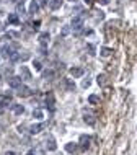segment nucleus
<instances>
[{
    "instance_id": "1",
    "label": "nucleus",
    "mask_w": 137,
    "mask_h": 155,
    "mask_svg": "<svg viewBox=\"0 0 137 155\" xmlns=\"http://www.w3.org/2000/svg\"><path fill=\"white\" fill-rule=\"evenodd\" d=\"M16 90H18L16 95H18V96H21V98H26V96L31 95V88L26 87V85H20V87H18Z\"/></svg>"
},
{
    "instance_id": "2",
    "label": "nucleus",
    "mask_w": 137,
    "mask_h": 155,
    "mask_svg": "<svg viewBox=\"0 0 137 155\" xmlns=\"http://www.w3.org/2000/svg\"><path fill=\"white\" fill-rule=\"evenodd\" d=\"M20 75L23 80H31V72H29V69L26 65H21L20 67Z\"/></svg>"
},
{
    "instance_id": "3",
    "label": "nucleus",
    "mask_w": 137,
    "mask_h": 155,
    "mask_svg": "<svg viewBox=\"0 0 137 155\" xmlns=\"http://www.w3.org/2000/svg\"><path fill=\"white\" fill-rule=\"evenodd\" d=\"M83 26V18L82 17H74L72 18V28L74 29H82Z\"/></svg>"
},
{
    "instance_id": "4",
    "label": "nucleus",
    "mask_w": 137,
    "mask_h": 155,
    "mask_svg": "<svg viewBox=\"0 0 137 155\" xmlns=\"http://www.w3.org/2000/svg\"><path fill=\"white\" fill-rule=\"evenodd\" d=\"M21 80H23L21 77H10L8 78V85H10L11 88H18L21 85Z\"/></svg>"
},
{
    "instance_id": "5",
    "label": "nucleus",
    "mask_w": 137,
    "mask_h": 155,
    "mask_svg": "<svg viewBox=\"0 0 137 155\" xmlns=\"http://www.w3.org/2000/svg\"><path fill=\"white\" fill-rule=\"evenodd\" d=\"M49 39H51L49 33H41V34H39V42H41L42 47H46L47 44H49Z\"/></svg>"
},
{
    "instance_id": "6",
    "label": "nucleus",
    "mask_w": 137,
    "mask_h": 155,
    "mask_svg": "<svg viewBox=\"0 0 137 155\" xmlns=\"http://www.w3.org/2000/svg\"><path fill=\"white\" fill-rule=\"evenodd\" d=\"M0 52H2V57H11V54H13V51H11V46H8V44H5V46H2V49H0Z\"/></svg>"
},
{
    "instance_id": "7",
    "label": "nucleus",
    "mask_w": 137,
    "mask_h": 155,
    "mask_svg": "<svg viewBox=\"0 0 137 155\" xmlns=\"http://www.w3.org/2000/svg\"><path fill=\"white\" fill-rule=\"evenodd\" d=\"M64 87H65L67 92H74L75 90V82L70 80V78H65V80H64Z\"/></svg>"
},
{
    "instance_id": "8",
    "label": "nucleus",
    "mask_w": 137,
    "mask_h": 155,
    "mask_svg": "<svg viewBox=\"0 0 137 155\" xmlns=\"http://www.w3.org/2000/svg\"><path fill=\"white\" fill-rule=\"evenodd\" d=\"M78 144H74V142H69V144L65 145V150L69 152V154H75V152H78Z\"/></svg>"
},
{
    "instance_id": "9",
    "label": "nucleus",
    "mask_w": 137,
    "mask_h": 155,
    "mask_svg": "<svg viewBox=\"0 0 137 155\" xmlns=\"http://www.w3.org/2000/svg\"><path fill=\"white\" fill-rule=\"evenodd\" d=\"M42 129H44V124H33V126H29V132L31 134H39Z\"/></svg>"
},
{
    "instance_id": "10",
    "label": "nucleus",
    "mask_w": 137,
    "mask_h": 155,
    "mask_svg": "<svg viewBox=\"0 0 137 155\" xmlns=\"http://www.w3.org/2000/svg\"><path fill=\"white\" fill-rule=\"evenodd\" d=\"M70 75H72L74 78L82 77V75H83V69H80V67H72V69H70Z\"/></svg>"
},
{
    "instance_id": "11",
    "label": "nucleus",
    "mask_w": 137,
    "mask_h": 155,
    "mask_svg": "<svg viewBox=\"0 0 137 155\" xmlns=\"http://www.w3.org/2000/svg\"><path fill=\"white\" fill-rule=\"evenodd\" d=\"M18 21H20V18H18L16 13H10L7 18V23L8 25H18Z\"/></svg>"
},
{
    "instance_id": "12",
    "label": "nucleus",
    "mask_w": 137,
    "mask_h": 155,
    "mask_svg": "<svg viewBox=\"0 0 137 155\" xmlns=\"http://www.w3.org/2000/svg\"><path fill=\"white\" fill-rule=\"evenodd\" d=\"M46 105L49 106V108H52V106L56 105V98H54V93H47V95H46Z\"/></svg>"
},
{
    "instance_id": "13",
    "label": "nucleus",
    "mask_w": 137,
    "mask_h": 155,
    "mask_svg": "<svg viewBox=\"0 0 137 155\" xmlns=\"http://www.w3.org/2000/svg\"><path fill=\"white\" fill-rule=\"evenodd\" d=\"M46 147H47V150H56V149H57V145H56V141H54V139L52 137H49V139H47V141H46Z\"/></svg>"
},
{
    "instance_id": "14",
    "label": "nucleus",
    "mask_w": 137,
    "mask_h": 155,
    "mask_svg": "<svg viewBox=\"0 0 137 155\" xmlns=\"http://www.w3.org/2000/svg\"><path fill=\"white\" fill-rule=\"evenodd\" d=\"M28 11H29V13H38V11H39V4L36 2V0H33L31 4H29Z\"/></svg>"
},
{
    "instance_id": "15",
    "label": "nucleus",
    "mask_w": 137,
    "mask_h": 155,
    "mask_svg": "<svg viewBox=\"0 0 137 155\" xmlns=\"http://www.w3.org/2000/svg\"><path fill=\"white\" fill-rule=\"evenodd\" d=\"M11 109H13L15 114H23L25 113V106L23 105H11Z\"/></svg>"
},
{
    "instance_id": "16",
    "label": "nucleus",
    "mask_w": 137,
    "mask_h": 155,
    "mask_svg": "<svg viewBox=\"0 0 137 155\" xmlns=\"http://www.w3.org/2000/svg\"><path fill=\"white\" fill-rule=\"evenodd\" d=\"M62 4H64V0H51V8L52 10H59L60 7H62Z\"/></svg>"
},
{
    "instance_id": "17",
    "label": "nucleus",
    "mask_w": 137,
    "mask_h": 155,
    "mask_svg": "<svg viewBox=\"0 0 137 155\" xmlns=\"http://www.w3.org/2000/svg\"><path fill=\"white\" fill-rule=\"evenodd\" d=\"M80 142H82V149H88V145H90V137H87V136H82V137H80Z\"/></svg>"
},
{
    "instance_id": "18",
    "label": "nucleus",
    "mask_w": 137,
    "mask_h": 155,
    "mask_svg": "<svg viewBox=\"0 0 137 155\" xmlns=\"http://www.w3.org/2000/svg\"><path fill=\"white\" fill-rule=\"evenodd\" d=\"M88 103H90V105H98L100 103V96L98 95H90L88 96Z\"/></svg>"
},
{
    "instance_id": "19",
    "label": "nucleus",
    "mask_w": 137,
    "mask_h": 155,
    "mask_svg": "<svg viewBox=\"0 0 137 155\" xmlns=\"http://www.w3.org/2000/svg\"><path fill=\"white\" fill-rule=\"evenodd\" d=\"M83 121L87 124H90V126H93V124H95V118L91 116V114H83Z\"/></svg>"
},
{
    "instance_id": "20",
    "label": "nucleus",
    "mask_w": 137,
    "mask_h": 155,
    "mask_svg": "<svg viewBox=\"0 0 137 155\" xmlns=\"http://www.w3.org/2000/svg\"><path fill=\"white\" fill-rule=\"evenodd\" d=\"M54 75H56V74H54V70H44V72H42V77H44L46 80H52Z\"/></svg>"
},
{
    "instance_id": "21",
    "label": "nucleus",
    "mask_w": 137,
    "mask_h": 155,
    "mask_svg": "<svg viewBox=\"0 0 137 155\" xmlns=\"http://www.w3.org/2000/svg\"><path fill=\"white\" fill-rule=\"evenodd\" d=\"M111 52H113V51L109 49V47H101V49H100V54H101L103 57H109V56H111Z\"/></svg>"
},
{
    "instance_id": "22",
    "label": "nucleus",
    "mask_w": 137,
    "mask_h": 155,
    "mask_svg": "<svg viewBox=\"0 0 137 155\" xmlns=\"http://www.w3.org/2000/svg\"><path fill=\"white\" fill-rule=\"evenodd\" d=\"M96 82H98V85H101V87H103V85H106V83H108V80H106V75H98V77H96Z\"/></svg>"
},
{
    "instance_id": "23",
    "label": "nucleus",
    "mask_w": 137,
    "mask_h": 155,
    "mask_svg": "<svg viewBox=\"0 0 137 155\" xmlns=\"http://www.w3.org/2000/svg\"><path fill=\"white\" fill-rule=\"evenodd\" d=\"M33 118H36V119H42V111L41 109H34V111H33Z\"/></svg>"
},
{
    "instance_id": "24",
    "label": "nucleus",
    "mask_w": 137,
    "mask_h": 155,
    "mask_svg": "<svg viewBox=\"0 0 137 155\" xmlns=\"http://www.w3.org/2000/svg\"><path fill=\"white\" fill-rule=\"evenodd\" d=\"M87 51H88V54H90V56H95V46H93V44H87Z\"/></svg>"
},
{
    "instance_id": "25",
    "label": "nucleus",
    "mask_w": 137,
    "mask_h": 155,
    "mask_svg": "<svg viewBox=\"0 0 137 155\" xmlns=\"http://www.w3.org/2000/svg\"><path fill=\"white\" fill-rule=\"evenodd\" d=\"M69 33H70V26H64L62 31H60V36H67Z\"/></svg>"
},
{
    "instance_id": "26",
    "label": "nucleus",
    "mask_w": 137,
    "mask_h": 155,
    "mask_svg": "<svg viewBox=\"0 0 137 155\" xmlns=\"http://www.w3.org/2000/svg\"><path fill=\"white\" fill-rule=\"evenodd\" d=\"M33 65H34V69H36V70H42L41 62H39V60H34V62H33Z\"/></svg>"
},
{
    "instance_id": "27",
    "label": "nucleus",
    "mask_w": 137,
    "mask_h": 155,
    "mask_svg": "<svg viewBox=\"0 0 137 155\" xmlns=\"http://www.w3.org/2000/svg\"><path fill=\"white\" fill-rule=\"evenodd\" d=\"M90 83H91V82L88 80V78H85V80L82 82V87H83V88H88V87H90Z\"/></svg>"
},
{
    "instance_id": "28",
    "label": "nucleus",
    "mask_w": 137,
    "mask_h": 155,
    "mask_svg": "<svg viewBox=\"0 0 137 155\" xmlns=\"http://www.w3.org/2000/svg\"><path fill=\"white\" fill-rule=\"evenodd\" d=\"M26 155H36V150H33V149H31V150L26 152Z\"/></svg>"
},
{
    "instance_id": "29",
    "label": "nucleus",
    "mask_w": 137,
    "mask_h": 155,
    "mask_svg": "<svg viewBox=\"0 0 137 155\" xmlns=\"http://www.w3.org/2000/svg\"><path fill=\"white\" fill-rule=\"evenodd\" d=\"M33 28H34V29L39 28V21H34V23H33Z\"/></svg>"
},
{
    "instance_id": "30",
    "label": "nucleus",
    "mask_w": 137,
    "mask_h": 155,
    "mask_svg": "<svg viewBox=\"0 0 137 155\" xmlns=\"http://www.w3.org/2000/svg\"><path fill=\"white\" fill-rule=\"evenodd\" d=\"M46 4H47V0H39V5H41V7H44Z\"/></svg>"
},
{
    "instance_id": "31",
    "label": "nucleus",
    "mask_w": 137,
    "mask_h": 155,
    "mask_svg": "<svg viewBox=\"0 0 137 155\" xmlns=\"http://www.w3.org/2000/svg\"><path fill=\"white\" fill-rule=\"evenodd\" d=\"M100 2H101L103 5H106V4H109V0H100Z\"/></svg>"
},
{
    "instance_id": "32",
    "label": "nucleus",
    "mask_w": 137,
    "mask_h": 155,
    "mask_svg": "<svg viewBox=\"0 0 137 155\" xmlns=\"http://www.w3.org/2000/svg\"><path fill=\"white\" fill-rule=\"evenodd\" d=\"M5 155H16V154H15V152H7Z\"/></svg>"
},
{
    "instance_id": "33",
    "label": "nucleus",
    "mask_w": 137,
    "mask_h": 155,
    "mask_svg": "<svg viewBox=\"0 0 137 155\" xmlns=\"http://www.w3.org/2000/svg\"><path fill=\"white\" fill-rule=\"evenodd\" d=\"M85 4H91V0H85Z\"/></svg>"
},
{
    "instance_id": "34",
    "label": "nucleus",
    "mask_w": 137,
    "mask_h": 155,
    "mask_svg": "<svg viewBox=\"0 0 137 155\" xmlns=\"http://www.w3.org/2000/svg\"><path fill=\"white\" fill-rule=\"evenodd\" d=\"M0 83H2V75H0Z\"/></svg>"
},
{
    "instance_id": "35",
    "label": "nucleus",
    "mask_w": 137,
    "mask_h": 155,
    "mask_svg": "<svg viewBox=\"0 0 137 155\" xmlns=\"http://www.w3.org/2000/svg\"><path fill=\"white\" fill-rule=\"evenodd\" d=\"M72 2H77V0H72Z\"/></svg>"
},
{
    "instance_id": "36",
    "label": "nucleus",
    "mask_w": 137,
    "mask_h": 155,
    "mask_svg": "<svg viewBox=\"0 0 137 155\" xmlns=\"http://www.w3.org/2000/svg\"><path fill=\"white\" fill-rule=\"evenodd\" d=\"M10 2H15V0H10Z\"/></svg>"
}]
</instances>
